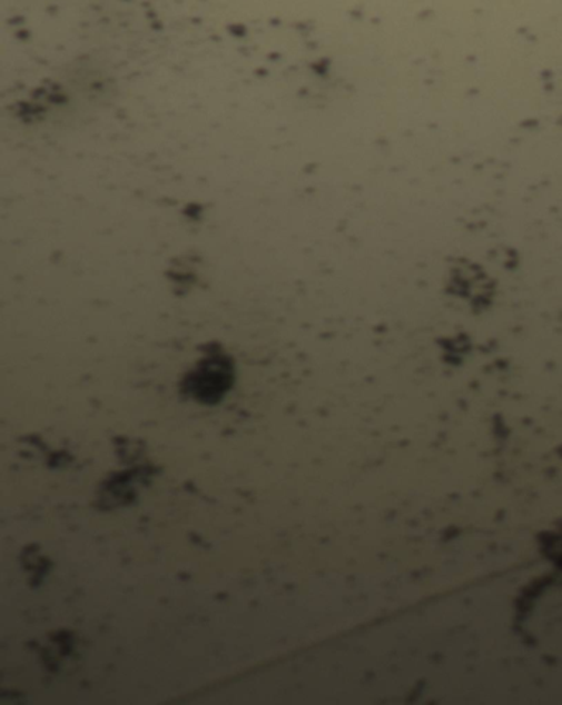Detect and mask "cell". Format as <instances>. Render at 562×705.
I'll use <instances>...</instances> for the list:
<instances>
[{
  "mask_svg": "<svg viewBox=\"0 0 562 705\" xmlns=\"http://www.w3.org/2000/svg\"><path fill=\"white\" fill-rule=\"evenodd\" d=\"M235 381V366L225 352L208 351L194 369L185 376L181 391L201 404H217Z\"/></svg>",
  "mask_w": 562,
  "mask_h": 705,
  "instance_id": "1",
  "label": "cell"
}]
</instances>
